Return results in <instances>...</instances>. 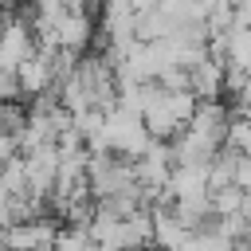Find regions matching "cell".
I'll list each match as a JSON object with an SVG mask.
<instances>
[{"mask_svg": "<svg viewBox=\"0 0 251 251\" xmlns=\"http://www.w3.org/2000/svg\"><path fill=\"white\" fill-rule=\"evenodd\" d=\"M35 47H39V39H35L31 20H27V16H20V12H12V16L4 20V31H0V67L16 71V67L35 51Z\"/></svg>", "mask_w": 251, "mask_h": 251, "instance_id": "obj_3", "label": "cell"}, {"mask_svg": "<svg viewBox=\"0 0 251 251\" xmlns=\"http://www.w3.org/2000/svg\"><path fill=\"white\" fill-rule=\"evenodd\" d=\"M247 192L239 188V184H220V188H212V208L220 212V216H231V212H243L247 208Z\"/></svg>", "mask_w": 251, "mask_h": 251, "instance_id": "obj_9", "label": "cell"}, {"mask_svg": "<svg viewBox=\"0 0 251 251\" xmlns=\"http://www.w3.org/2000/svg\"><path fill=\"white\" fill-rule=\"evenodd\" d=\"M227 4H231V8H243V4H251V0H227Z\"/></svg>", "mask_w": 251, "mask_h": 251, "instance_id": "obj_12", "label": "cell"}, {"mask_svg": "<svg viewBox=\"0 0 251 251\" xmlns=\"http://www.w3.org/2000/svg\"><path fill=\"white\" fill-rule=\"evenodd\" d=\"M145 145H149V129H145L141 114H133L126 106H114V110H106L102 133H98V141L90 149H114L122 157H137Z\"/></svg>", "mask_w": 251, "mask_h": 251, "instance_id": "obj_2", "label": "cell"}, {"mask_svg": "<svg viewBox=\"0 0 251 251\" xmlns=\"http://www.w3.org/2000/svg\"><path fill=\"white\" fill-rule=\"evenodd\" d=\"M192 110H196V94L192 90H169V86H161L153 78L149 94H145V106H141V122H145L149 137L169 141L180 126H188Z\"/></svg>", "mask_w": 251, "mask_h": 251, "instance_id": "obj_1", "label": "cell"}, {"mask_svg": "<svg viewBox=\"0 0 251 251\" xmlns=\"http://www.w3.org/2000/svg\"><path fill=\"white\" fill-rule=\"evenodd\" d=\"M157 4H161V0H133V8H137V12H145V8H157Z\"/></svg>", "mask_w": 251, "mask_h": 251, "instance_id": "obj_11", "label": "cell"}, {"mask_svg": "<svg viewBox=\"0 0 251 251\" xmlns=\"http://www.w3.org/2000/svg\"><path fill=\"white\" fill-rule=\"evenodd\" d=\"M16 78H20V94H24V102L35 98V94L55 90V75H51V59H47V47H43V43L16 67Z\"/></svg>", "mask_w": 251, "mask_h": 251, "instance_id": "obj_6", "label": "cell"}, {"mask_svg": "<svg viewBox=\"0 0 251 251\" xmlns=\"http://www.w3.org/2000/svg\"><path fill=\"white\" fill-rule=\"evenodd\" d=\"M24 165H27V188L47 200V192L55 188V176H59V145L51 141V145L24 153Z\"/></svg>", "mask_w": 251, "mask_h": 251, "instance_id": "obj_7", "label": "cell"}, {"mask_svg": "<svg viewBox=\"0 0 251 251\" xmlns=\"http://www.w3.org/2000/svg\"><path fill=\"white\" fill-rule=\"evenodd\" d=\"M94 35H98V20H94V12H67L59 24H55V31H51V39L47 43H59V47H67V51H86V47H94Z\"/></svg>", "mask_w": 251, "mask_h": 251, "instance_id": "obj_5", "label": "cell"}, {"mask_svg": "<svg viewBox=\"0 0 251 251\" xmlns=\"http://www.w3.org/2000/svg\"><path fill=\"white\" fill-rule=\"evenodd\" d=\"M12 98H24L20 94V78H16V71L0 67V102H12Z\"/></svg>", "mask_w": 251, "mask_h": 251, "instance_id": "obj_10", "label": "cell"}, {"mask_svg": "<svg viewBox=\"0 0 251 251\" xmlns=\"http://www.w3.org/2000/svg\"><path fill=\"white\" fill-rule=\"evenodd\" d=\"M55 235H59V216H51V212H39V216H27V220H12L4 227V243L8 247H55Z\"/></svg>", "mask_w": 251, "mask_h": 251, "instance_id": "obj_4", "label": "cell"}, {"mask_svg": "<svg viewBox=\"0 0 251 251\" xmlns=\"http://www.w3.org/2000/svg\"><path fill=\"white\" fill-rule=\"evenodd\" d=\"M227 63L220 59V55H204L192 71H188V90L196 94V102L200 98H224L227 94Z\"/></svg>", "mask_w": 251, "mask_h": 251, "instance_id": "obj_8", "label": "cell"}]
</instances>
